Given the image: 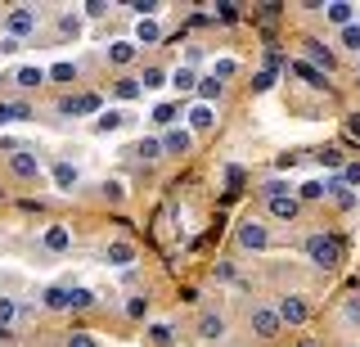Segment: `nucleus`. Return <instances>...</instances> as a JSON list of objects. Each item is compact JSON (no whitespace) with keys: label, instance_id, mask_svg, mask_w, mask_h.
Returning a JSON list of instances; mask_svg holds the SVG:
<instances>
[{"label":"nucleus","instance_id":"36","mask_svg":"<svg viewBox=\"0 0 360 347\" xmlns=\"http://www.w3.org/2000/svg\"><path fill=\"white\" fill-rule=\"evenodd\" d=\"M59 32H63V37H82V23H77L72 14H63L59 18Z\"/></svg>","mask_w":360,"mask_h":347},{"label":"nucleus","instance_id":"2","mask_svg":"<svg viewBox=\"0 0 360 347\" xmlns=\"http://www.w3.org/2000/svg\"><path fill=\"white\" fill-rule=\"evenodd\" d=\"M5 27H9V37H14V41L32 37V32H37V9H27V5L9 9V14H5Z\"/></svg>","mask_w":360,"mask_h":347},{"label":"nucleus","instance_id":"10","mask_svg":"<svg viewBox=\"0 0 360 347\" xmlns=\"http://www.w3.org/2000/svg\"><path fill=\"white\" fill-rule=\"evenodd\" d=\"M59 113H63V118H77V113H99V99H95V95H72V99H59Z\"/></svg>","mask_w":360,"mask_h":347},{"label":"nucleus","instance_id":"50","mask_svg":"<svg viewBox=\"0 0 360 347\" xmlns=\"http://www.w3.org/2000/svg\"><path fill=\"white\" fill-rule=\"evenodd\" d=\"M307 347H311V343H307Z\"/></svg>","mask_w":360,"mask_h":347},{"label":"nucleus","instance_id":"33","mask_svg":"<svg viewBox=\"0 0 360 347\" xmlns=\"http://www.w3.org/2000/svg\"><path fill=\"white\" fill-rule=\"evenodd\" d=\"M342 46L360 54V23H352V27H342Z\"/></svg>","mask_w":360,"mask_h":347},{"label":"nucleus","instance_id":"4","mask_svg":"<svg viewBox=\"0 0 360 347\" xmlns=\"http://www.w3.org/2000/svg\"><path fill=\"white\" fill-rule=\"evenodd\" d=\"M9 167H14V176H22V181H37L41 176V158L32 149H14L9 153Z\"/></svg>","mask_w":360,"mask_h":347},{"label":"nucleus","instance_id":"32","mask_svg":"<svg viewBox=\"0 0 360 347\" xmlns=\"http://www.w3.org/2000/svg\"><path fill=\"white\" fill-rule=\"evenodd\" d=\"M342 185L347 189H360V163H347L342 167Z\"/></svg>","mask_w":360,"mask_h":347},{"label":"nucleus","instance_id":"41","mask_svg":"<svg viewBox=\"0 0 360 347\" xmlns=\"http://www.w3.org/2000/svg\"><path fill=\"white\" fill-rule=\"evenodd\" d=\"M212 77H217V82H225V77H234V59H217V68H212Z\"/></svg>","mask_w":360,"mask_h":347},{"label":"nucleus","instance_id":"44","mask_svg":"<svg viewBox=\"0 0 360 347\" xmlns=\"http://www.w3.org/2000/svg\"><path fill=\"white\" fill-rule=\"evenodd\" d=\"M68 347H95V339H90V334H82V329H77V334H68Z\"/></svg>","mask_w":360,"mask_h":347},{"label":"nucleus","instance_id":"28","mask_svg":"<svg viewBox=\"0 0 360 347\" xmlns=\"http://www.w3.org/2000/svg\"><path fill=\"white\" fill-rule=\"evenodd\" d=\"M135 153H140V158H162V140H140V144H135Z\"/></svg>","mask_w":360,"mask_h":347},{"label":"nucleus","instance_id":"27","mask_svg":"<svg viewBox=\"0 0 360 347\" xmlns=\"http://www.w3.org/2000/svg\"><path fill=\"white\" fill-rule=\"evenodd\" d=\"M140 86H144V91H158V86H167V72H162V68H144Z\"/></svg>","mask_w":360,"mask_h":347},{"label":"nucleus","instance_id":"7","mask_svg":"<svg viewBox=\"0 0 360 347\" xmlns=\"http://www.w3.org/2000/svg\"><path fill=\"white\" fill-rule=\"evenodd\" d=\"M266 208H270V217H275V221H292V217L302 212V203H297L292 194H270Z\"/></svg>","mask_w":360,"mask_h":347},{"label":"nucleus","instance_id":"8","mask_svg":"<svg viewBox=\"0 0 360 347\" xmlns=\"http://www.w3.org/2000/svg\"><path fill=\"white\" fill-rule=\"evenodd\" d=\"M279 320H284V324H302V320H307V302H302L297 294H288V298H279Z\"/></svg>","mask_w":360,"mask_h":347},{"label":"nucleus","instance_id":"31","mask_svg":"<svg viewBox=\"0 0 360 347\" xmlns=\"http://www.w3.org/2000/svg\"><path fill=\"white\" fill-rule=\"evenodd\" d=\"M153 122H158V127H172V122H176V104H158L153 108Z\"/></svg>","mask_w":360,"mask_h":347},{"label":"nucleus","instance_id":"25","mask_svg":"<svg viewBox=\"0 0 360 347\" xmlns=\"http://www.w3.org/2000/svg\"><path fill=\"white\" fill-rule=\"evenodd\" d=\"M122 122H127V118H122L117 108H108V113H99V118H95V131H117Z\"/></svg>","mask_w":360,"mask_h":347},{"label":"nucleus","instance_id":"40","mask_svg":"<svg viewBox=\"0 0 360 347\" xmlns=\"http://www.w3.org/2000/svg\"><path fill=\"white\" fill-rule=\"evenodd\" d=\"M217 14H221V23H234V18H239V5H230V0H221V5H217Z\"/></svg>","mask_w":360,"mask_h":347},{"label":"nucleus","instance_id":"42","mask_svg":"<svg viewBox=\"0 0 360 347\" xmlns=\"http://www.w3.org/2000/svg\"><path fill=\"white\" fill-rule=\"evenodd\" d=\"M127 9H135V14H140V18H149L153 14V9H158V0H131V5Z\"/></svg>","mask_w":360,"mask_h":347},{"label":"nucleus","instance_id":"34","mask_svg":"<svg viewBox=\"0 0 360 347\" xmlns=\"http://www.w3.org/2000/svg\"><path fill=\"white\" fill-rule=\"evenodd\" d=\"M50 77H54V82H77V68H72V63H54Z\"/></svg>","mask_w":360,"mask_h":347},{"label":"nucleus","instance_id":"26","mask_svg":"<svg viewBox=\"0 0 360 347\" xmlns=\"http://www.w3.org/2000/svg\"><path fill=\"white\" fill-rule=\"evenodd\" d=\"M140 91H144V86H140V77H122V82H117V99H135Z\"/></svg>","mask_w":360,"mask_h":347},{"label":"nucleus","instance_id":"15","mask_svg":"<svg viewBox=\"0 0 360 347\" xmlns=\"http://www.w3.org/2000/svg\"><path fill=\"white\" fill-rule=\"evenodd\" d=\"M212 122H217V113H212V104H194V108H189V127H194V131H207Z\"/></svg>","mask_w":360,"mask_h":347},{"label":"nucleus","instance_id":"46","mask_svg":"<svg viewBox=\"0 0 360 347\" xmlns=\"http://www.w3.org/2000/svg\"><path fill=\"white\" fill-rule=\"evenodd\" d=\"M347 136H352V140H360V113H352V118H347Z\"/></svg>","mask_w":360,"mask_h":347},{"label":"nucleus","instance_id":"23","mask_svg":"<svg viewBox=\"0 0 360 347\" xmlns=\"http://www.w3.org/2000/svg\"><path fill=\"white\" fill-rule=\"evenodd\" d=\"M54 185H59V189H72L77 185V167L72 163H59V167H54Z\"/></svg>","mask_w":360,"mask_h":347},{"label":"nucleus","instance_id":"35","mask_svg":"<svg viewBox=\"0 0 360 347\" xmlns=\"http://www.w3.org/2000/svg\"><path fill=\"white\" fill-rule=\"evenodd\" d=\"M149 339H153L158 347H167V343H172V324H153V329H149Z\"/></svg>","mask_w":360,"mask_h":347},{"label":"nucleus","instance_id":"11","mask_svg":"<svg viewBox=\"0 0 360 347\" xmlns=\"http://www.w3.org/2000/svg\"><path fill=\"white\" fill-rule=\"evenodd\" d=\"M324 18L338 27H352L356 23V5H347V0H333V5H324Z\"/></svg>","mask_w":360,"mask_h":347},{"label":"nucleus","instance_id":"18","mask_svg":"<svg viewBox=\"0 0 360 347\" xmlns=\"http://www.w3.org/2000/svg\"><path fill=\"white\" fill-rule=\"evenodd\" d=\"M27 118H32L27 104H5V99H0V127H5V122H27Z\"/></svg>","mask_w":360,"mask_h":347},{"label":"nucleus","instance_id":"30","mask_svg":"<svg viewBox=\"0 0 360 347\" xmlns=\"http://www.w3.org/2000/svg\"><path fill=\"white\" fill-rule=\"evenodd\" d=\"M127 316L131 320H144V316H149V298H131L127 302Z\"/></svg>","mask_w":360,"mask_h":347},{"label":"nucleus","instance_id":"47","mask_svg":"<svg viewBox=\"0 0 360 347\" xmlns=\"http://www.w3.org/2000/svg\"><path fill=\"white\" fill-rule=\"evenodd\" d=\"M104 194H108V198H112V203H117V198H122V194H127V189H122V185H117V181H108V185H104Z\"/></svg>","mask_w":360,"mask_h":347},{"label":"nucleus","instance_id":"14","mask_svg":"<svg viewBox=\"0 0 360 347\" xmlns=\"http://www.w3.org/2000/svg\"><path fill=\"white\" fill-rule=\"evenodd\" d=\"M162 41V32H158L153 18H140V27H135V46H158Z\"/></svg>","mask_w":360,"mask_h":347},{"label":"nucleus","instance_id":"39","mask_svg":"<svg viewBox=\"0 0 360 347\" xmlns=\"http://www.w3.org/2000/svg\"><path fill=\"white\" fill-rule=\"evenodd\" d=\"M324 194H329L324 181H307V185H302V198H324Z\"/></svg>","mask_w":360,"mask_h":347},{"label":"nucleus","instance_id":"21","mask_svg":"<svg viewBox=\"0 0 360 347\" xmlns=\"http://www.w3.org/2000/svg\"><path fill=\"white\" fill-rule=\"evenodd\" d=\"M217 95H221V82H217V77H198V104H212Z\"/></svg>","mask_w":360,"mask_h":347},{"label":"nucleus","instance_id":"45","mask_svg":"<svg viewBox=\"0 0 360 347\" xmlns=\"http://www.w3.org/2000/svg\"><path fill=\"white\" fill-rule=\"evenodd\" d=\"M82 9H86L90 18H104V14H108V5H104V0H90V5H82Z\"/></svg>","mask_w":360,"mask_h":347},{"label":"nucleus","instance_id":"38","mask_svg":"<svg viewBox=\"0 0 360 347\" xmlns=\"http://www.w3.org/2000/svg\"><path fill=\"white\" fill-rule=\"evenodd\" d=\"M90 302H95V294H90V289H72V307H77V311H86Z\"/></svg>","mask_w":360,"mask_h":347},{"label":"nucleus","instance_id":"9","mask_svg":"<svg viewBox=\"0 0 360 347\" xmlns=\"http://www.w3.org/2000/svg\"><path fill=\"white\" fill-rule=\"evenodd\" d=\"M288 72H297V77H302V82H307V86H311V91H329V72H320V68H311V63H307V59H302V63H288Z\"/></svg>","mask_w":360,"mask_h":347},{"label":"nucleus","instance_id":"20","mask_svg":"<svg viewBox=\"0 0 360 347\" xmlns=\"http://www.w3.org/2000/svg\"><path fill=\"white\" fill-rule=\"evenodd\" d=\"M45 307H50V311L72 307V289H45Z\"/></svg>","mask_w":360,"mask_h":347},{"label":"nucleus","instance_id":"48","mask_svg":"<svg viewBox=\"0 0 360 347\" xmlns=\"http://www.w3.org/2000/svg\"><path fill=\"white\" fill-rule=\"evenodd\" d=\"M347 320H360V298H352V302H347Z\"/></svg>","mask_w":360,"mask_h":347},{"label":"nucleus","instance_id":"24","mask_svg":"<svg viewBox=\"0 0 360 347\" xmlns=\"http://www.w3.org/2000/svg\"><path fill=\"white\" fill-rule=\"evenodd\" d=\"M45 77H50L45 68H18V77H14V82H18V86H27V91H32V86H41Z\"/></svg>","mask_w":360,"mask_h":347},{"label":"nucleus","instance_id":"29","mask_svg":"<svg viewBox=\"0 0 360 347\" xmlns=\"http://www.w3.org/2000/svg\"><path fill=\"white\" fill-rule=\"evenodd\" d=\"M18 316V307H14V298H0V329H9Z\"/></svg>","mask_w":360,"mask_h":347},{"label":"nucleus","instance_id":"17","mask_svg":"<svg viewBox=\"0 0 360 347\" xmlns=\"http://www.w3.org/2000/svg\"><path fill=\"white\" fill-rule=\"evenodd\" d=\"M198 334H202V339H221V334H225V320L217 316V311H207V316L198 320Z\"/></svg>","mask_w":360,"mask_h":347},{"label":"nucleus","instance_id":"12","mask_svg":"<svg viewBox=\"0 0 360 347\" xmlns=\"http://www.w3.org/2000/svg\"><path fill=\"white\" fill-rule=\"evenodd\" d=\"M189 144H194V136H189L185 127H172L162 136V153H189Z\"/></svg>","mask_w":360,"mask_h":347},{"label":"nucleus","instance_id":"13","mask_svg":"<svg viewBox=\"0 0 360 347\" xmlns=\"http://www.w3.org/2000/svg\"><path fill=\"white\" fill-rule=\"evenodd\" d=\"M45 248H50V253H68V248H72L68 226H50V230H45Z\"/></svg>","mask_w":360,"mask_h":347},{"label":"nucleus","instance_id":"16","mask_svg":"<svg viewBox=\"0 0 360 347\" xmlns=\"http://www.w3.org/2000/svg\"><path fill=\"white\" fill-rule=\"evenodd\" d=\"M104 257H108L112 266H131V262H135V248H131V244H122V239H117V244H108V253H104Z\"/></svg>","mask_w":360,"mask_h":347},{"label":"nucleus","instance_id":"43","mask_svg":"<svg viewBox=\"0 0 360 347\" xmlns=\"http://www.w3.org/2000/svg\"><path fill=\"white\" fill-rule=\"evenodd\" d=\"M270 86H275V72H270V68L252 77V91H270Z\"/></svg>","mask_w":360,"mask_h":347},{"label":"nucleus","instance_id":"5","mask_svg":"<svg viewBox=\"0 0 360 347\" xmlns=\"http://www.w3.org/2000/svg\"><path fill=\"white\" fill-rule=\"evenodd\" d=\"M279 324H284V320H279V311H270V307H257L252 311V334H257V339H275Z\"/></svg>","mask_w":360,"mask_h":347},{"label":"nucleus","instance_id":"37","mask_svg":"<svg viewBox=\"0 0 360 347\" xmlns=\"http://www.w3.org/2000/svg\"><path fill=\"white\" fill-rule=\"evenodd\" d=\"M320 163H324V167H333V172H342V167H347V163H342V153H338V149H324V153H320Z\"/></svg>","mask_w":360,"mask_h":347},{"label":"nucleus","instance_id":"1","mask_svg":"<svg viewBox=\"0 0 360 347\" xmlns=\"http://www.w3.org/2000/svg\"><path fill=\"white\" fill-rule=\"evenodd\" d=\"M307 257L320 271H333L338 262H342V244H338V234H311L307 239Z\"/></svg>","mask_w":360,"mask_h":347},{"label":"nucleus","instance_id":"3","mask_svg":"<svg viewBox=\"0 0 360 347\" xmlns=\"http://www.w3.org/2000/svg\"><path fill=\"white\" fill-rule=\"evenodd\" d=\"M270 244V230L262 226V221H243L239 226V248H248V253H262Z\"/></svg>","mask_w":360,"mask_h":347},{"label":"nucleus","instance_id":"22","mask_svg":"<svg viewBox=\"0 0 360 347\" xmlns=\"http://www.w3.org/2000/svg\"><path fill=\"white\" fill-rule=\"evenodd\" d=\"M172 86H176V91H198L194 68H176V72H172Z\"/></svg>","mask_w":360,"mask_h":347},{"label":"nucleus","instance_id":"6","mask_svg":"<svg viewBox=\"0 0 360 347\" xmlns=\"http://www.w3.org/2000/svg\"><path fill=\"white\" fill-rule=\"evenodd\" d=\"M302 46H307V59H311V68H320V72H333V50L324 46V41L307 37V41H302Z\"/></svg>","mask_w":360,"mask_h":347},{"label":"nucleus","instance_id":"19","mask_svg":"<svg viewBox=\"0 0 360 347\" xmlns=\"http://www.w3.org/2000/svg\"><path fill=\"white\" fill-rule=\"evenodd\" d=\"M108 59L117 63V68H127V63L135 59V41H117V46H108Z\"/></svg>","mask_w":360,"mask_h":347},{"label":"nucleus","instance_id":"49","mask_svg":"<svg viewBox=\"0 0 360 347\" xmlns=\"http://www.w3.org/2000/svg\"><path fill=\"white\" fill-rule=\"evenodd\" d=\"M5 334H9V329H0V339H5Z\"/></svg>","mask_w":360,"mask_h":347}]
</instances>
